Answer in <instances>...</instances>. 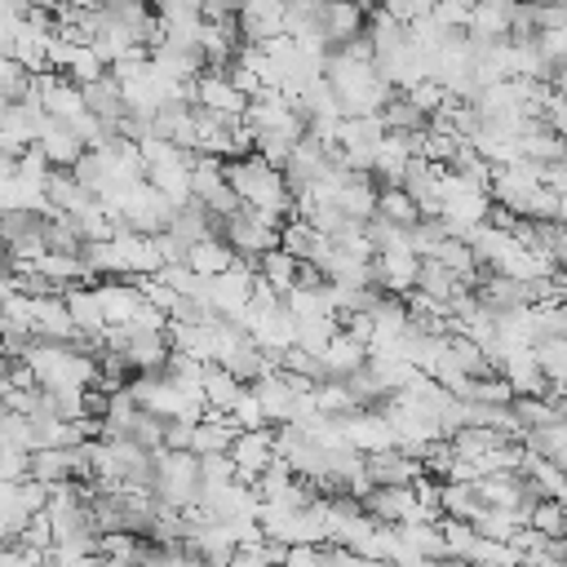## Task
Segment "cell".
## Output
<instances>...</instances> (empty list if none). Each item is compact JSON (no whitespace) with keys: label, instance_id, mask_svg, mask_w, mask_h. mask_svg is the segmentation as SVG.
I'll return each mask as SVG.
<instances>
[{"label":"cell","instance_id":"8992f818","mask_svg":"<svg viewBox=\"0 0 567 567\" xmlns=\"http://www.w3.org/2000/svg\"><path fill=\"white\" fill-rule=\"evenodd\" d=\"M195 102L208 106V111H217V115H230V120H239L244 106H248V97L226 80L221 66H204V71L195 75Z\"/></svg>","mask_w":567,"mask_h":567},{"label":"cell","instance_id":"d6986e66","mask_svg":"<svg viewBox=\"0 0 567 567\" xmlns=\"http://www.w3.org/2000/svg\"><path fill=\"white\" fill-rule=\"evenodd\" d=\"M297 270H301V257H292L284 244H275V248H266V252L257 257V275H261L266 284H275L279 292H288V288L297 284Z\"/></svg>","mask_w":567,"mask_h":567},{"label":"cell","instance_id":"e0dca14e","mask_svg":"<svg viewBox=\"0 0 567 567\" xmlns=\"http://www.w3.org/2000/svg\"><path fill=\"white\" fill-rule=\"evenodd\" d=\"M62 297H66V310H71L75 328H80L84 337H102V328H106V315H102V306H97V292H93V284H84V288H75V284H71Z\"/></svg>","mask_w":567,"mask_h":567},{"label":"cell","instance_id":"44dd1931","mask_svg":"<svg viewBox=\"0 0 567 567\" xmlns=\"http://www.w3.org/2000/svg\"><path fill=\"white\" fill-rule=\"evenodd\" d=\"M523 443H527L536 456H549V461L567 465V416H558V421H549V425H532V430L523 434Z\"/></svg>","mask_w":567,"mask_h":567},{"label":"cell","instance_id":"6da1fadb","mask_svg":"<svg viewBox=\"0 0 567 567\" xmlns=\"http://www.w3.org/2000/svg\"><path fill=\"white\" fill-rule=\"evenodd\" d=\"M328 84L341 102L346 115H368V111H381L394 93V84L377 71V62H354L346 53H332L328 58Z\"/></svg>","mask_w":567,"mask_h":567},{"label":"cell","instance_id":"ac0fdd59","mask_svg":"<svg viewBox=\"0 0 567 567\" xmlns=\"http://www.w3.org/2000/svg\"><path fill=\"white\" fill-rule=\"evenodd\" d=\"M244 390H248V385H244L226 363H217V359L208 363V372H204V399H208L213 412H230Z\"/></svg>","mask_w":567,"mask_h":567},{"label":"cell","instance_id":"9c48e42d","mask_svg":"<svg viewBox=\"0 0 567 567\" xmlns=\"http://www.w3.org/2000/svg\"><path fill=\"white\" fill-rule=\"evenodd\" d=\"M93 292H97V306H102L106 323H128L133 310L142 306V288L128 275H106V279L93 284Z\"/></svg>","mask_w":567,"mask_h":567},{"label":"cell","instance_id":"7a4b0ae2","mask_svg":"<svg viewBox=\"0 0 567 567\" xmlns=\"http://www.w3.org/2000/svg\"><path fill=\"white\" fill-rule=\"evenodd\" d=\"M155 496L177 505V509H190L199 501V456L186 452V447H159L155 452V478H151Z\"/></svg>","mask_w":567,"mask_h":567},{"label":"cell","instance_id":"ba28073f","mask_svg":"<svg viewBox=\"0 0 567 567\" xmlns=\"http://www.w3.org/2000/svg\"><path fill=\"white\" fill-rule=\"evenodd\" d=\"M35 146L49 155V164L53 168H75V159L89 151L84 146V137L71 128V120H44V128H40V137H35Z\"/></svg>","mask_w":567,"mask_h":567},{"label":"cell","instance_id":"83f0119b","mask_svg":"<svg viewBox=\"0 0 567 567\" xmlns=\"http://www.w3.org/2000/svg\"><path fill=\"white\" fill-rule=\"evenodd\" d=\"M27 13H0V58L13 53V40H18V27H22Z\"/></svg>","mask_w":567,"mask_h":567},{"label":"cell","instance_id":"7402d4cb","mask_svg":"<svg viewBox=\"0 0 567 567\" xmlns=\"http://www.w3.org/2000/svg\"><path fill=\"white\" fill-rule=\"evenodd\" d=\"M35 89V71H27L13 53H4L0 58V97L4 102H18V97H27Z\"/></svg>","mask_w":567,"mask_h":567},{"label":"cell","instance_id":"f1b7e54d","mask_svg":"<svg viewBox=\"0 0 567 567\" xmlns=\"http://www.w3.org/2000/svg\"><path fill=\"white\" fill-rule=\"evenodd\" d=\"M27 4H31V9H58L62 0H27Z\"/></svg>","mask_w":567,"mask_h":567},{"label":"cell","instance_id":"8fae6325","mask_svg":"<svg viewBox=\"0 0 567 567\" xmlns=\"http://www.w3.org/2000/svg\"><path fill=\"white\" fill-rule=\"evenodd\" d=\"M416 474H425L421 456L403 452L399 443L394 447H381V452H368V478L372 483H412Z\"/></svg>","mask_w":567,"mask_h":567},{"label":"cell","instance_id":"9a60e30c","mask_svg":"<svg viewBox=\"0 0 567 567\" xmlns=\"http://www.w3.org/2000/svg\"><path fill=\"white\" fill-rule=\"evenodd\" d=\"M239 261V252L221 239V235H208V239H199V244H190V252H186V266L195 270V275H221V270H230Z\"/></svg>","mask_w":567,"mask_h":567},{"label":"cell","instance_id":"52a82bcc","mask_svg":"<svg viewBox=\"0 0 567 567\" xmlns=\"http://www.w3.org/2000/svg\"><path fill=\"white\" fill-rule=\"evenodd\" d=\"M412 155H416V133H385L372 151V177L381 186H399Z\"/></svg>","mask_w":567,"mask_h":567},{"label":"cell","instance_id":"277c9868","mask_svg":"<svg viewBox=\"0 0 567 567\" xmlns=\"http://www.w3.org/2000/svg\"><path fill=\"white\" fill-rule=\"evenodd\" d=\"M279 452V443H275V425H252V430H239L235 434V443H230V461H235V474L244 478V483H252L266 465H270V456Z\"/></svg>","mask_w":567,"mask_h":567},{"label":"cell","instance_id":"5b68a950","mask_svg":"<svg viewBox=\"0 0 567 567\" xmlns=\"http://www.w3.org/2000/svg\"><path fill=\"white\" fill-rule=\"evenodd\" d=\"M372 266H377V288L412 292L416 288V270H421V252L412 244H394V248H381L372 257Z\"/></svg>","mask_w":567,"mask_h":567},{"label":"cell","instance_id":"4fadbf2b","mask_svg":"<svg viewBox=\"0 0 567 567\" xmlns=\"http://www.w3.org/2000/svg\"><path fill=\"white\" fill-rule=\"evenodd\" d=\"M363 363H368V341L350 337L346 328L323 346V372H328V377H350V372H359Z\"/></svg>","mask_w":567,"mask_h":567},{"label":"cell","instance_id":"4316f807","mask_svg":"<svg viewBox=\"0 0 567 567\" xmlns=\"http://www.w3.org/2000/svg\"><path fill=\"white\" fill-rule=\"evenodd\" d=\"M545 120H549V128L567 142V89L554 84V93H549V102H545Z\"/></svg>","mask_w":567,"mask_h":567},{"label":"cell","instance_id":"484cf974","mask_svg":"<svg viewBox=\"0 0 567 567\" xmlns=\"http://www.w3.org/2000/svg\"><path fill=\"white\" fill-rule=\"evenodd\" d=\"M474 4H478V0H434V9H430V13H434L443 27H452V31H465V22H470Z\"/></svg>","mask_w":567,"mask_h":567},{"label":"cell","instance_id":"5bb4252c","mask_svg":"<svg viewBox=\"0 0 567 567\" xmlns=\"http://www.w3.org/2000/svg\"><path fill=\"white\" fill-rule=\"evenodd\" d=\"M84 89V102H89V111L93 115H102V120H115L120 124V115L128 111V102H124V84L106 71V75H97V80H89V84H80Z\"/></svg>","mask_w":567,"mask_h":567},{"label":"cell","instance_id":"d4e9b609","mask_svg":"<svg viewBox=\"0 0 567 567\" xmlns=\"http://www.w3.org/2000/svg\"><path fill=\"white\" fill-rule=\"evenodd\" d=\"M230 416H235V425H239V430H252V425H270V416H266V408H261L257 390H244V394L235 399Z\"/></svg>","mask_w":567,"mask_h":567},{"label":"cell","instance_id":"cb8c5ba5","mask_svg":"<svg viewBox=\"0 0 567 567\" xmlns=\"http://www.w3.org/2000/svg\"><path fill=\"white\" fill-rule=\"evenodd\" d=\"M111 66H106V58L93 49V44H75L71 49V58H66V75L75 80V84H89V80H97V75H106Z\"/></svg>","mask_w":567,"mask_h":567},{"label":"cell","instance_id":"2e32d148","mask_svg":"<svg viewBox=\"0 0 567 567\" xmlns=\"http://www.w3.org/2000/svg\"><path fill=\"white\" fill-rule=\"evenodd\" d=\"M416 288H421V292H430V297H439V301H452V297H456V292H465L470 284H465L447 261H439V257H421Z\"/></svg>","mask_w":567,"mask_h":567},{"label":"cell","instance_id":"603a6c76","mask_svg":"<svg viewBox=\"0 0 567 567\" xmlns=\"http://www.w3.org/2000/svg\"><path fill=\"white\" fill-rule=\"evenodd\" d=\"M377 213H385V217H390V221H399V226H412V221L421 217V204H416L403 186H381Z\"/></svg>","mask_w":567,"mask_h":567},{"label":"cell","instance_id":"7c38bea8","mask_svg":"<svg viewBox=\"0 0 567 567\" xmlns=\"http://www.w3.org/2000/svg\"><path fill=\"white\" fill-rule=\"evenodd\" d=\"M363 27H368L363 0H328V9H323V35H328V44H346Z\"/></svg>","mask_w":567,"mask_h":567},{"label":"cell","instance_id":"30bf717a","mask_svg":"<svg viewBox=\"0 0 567 567\" xmlns=\"http://www.w3.org/2000/svg\"><path fill=\"white\" fill-rule=\"evenodd\" d=\"M332 199H337V208H341L346 217H354V221H368V217L377 213L381 186L372 182V173H346V177L337 182Z\"/></svg>","mask_w":567,"mask_h":567},{"label":"cell","instance_id":"ffe728a7","mask_svg":"<svg viewBox=\"0 0 567 567\" xmlns=\"http://www.w3.org/2000/svg\"><path fill=\"white\" fill-rule=\"evenodd\" d=\"M381 120H385V128L390 133H421L425 124H430V115L399 89V93H390V102L381 106Z\"/></svg>","mask_w":567,"mask_h":567},{"label":"cell","instance_id":"3957f363","mask_svg":"<svg viewBox=\"0 0 567 567\" xmlns=\"http://www.w3.org/2000/svg\"><path fill=\"white\" fill-rule=\"evenodd\" d=\"M221 239H226L244 261H257L266 248L279 244V226L266 221L252 204H239L230 217H221Z\"/></svg>","mask_w":567,"mask_h":567}]
</instances>
